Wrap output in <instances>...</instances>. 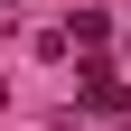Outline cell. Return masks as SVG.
I'll use <instances>...</instances> for the list:
<instances>
[{
  "label": "cell",
  "mask_w": 131,
  "mask_h": 131,
  "mask_svg": "<svg viewBox=\"0 0 131 131\" xmlns=\"http://www.w3.org/2000/svg\"><path fill=\"white\" fill-rule=\"evenodd\" d=\"M84 103L94 112H122V75H112V66H84Z\"/></svg>",
  "instance_id": "cell-1"
}]
</instances>
